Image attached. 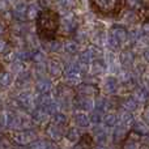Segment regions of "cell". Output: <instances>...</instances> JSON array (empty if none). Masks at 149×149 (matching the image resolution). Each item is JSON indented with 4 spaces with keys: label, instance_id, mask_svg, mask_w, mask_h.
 <instances>
[{
    "label": "cell",
    "instance_id": "ffe728a7",
    "mask_svg": "<svg viewBox=\"0 0 149 149\" xmlns=\"http://www.w3.org/2000/svg\"><path fill=\"white\" fill-rule=\"evenodd\" d=\"M102 123L105 127L109 128H114L118 124V114L114 111H107L102 115Z\"/></svg>",
    "mask_w": 149,
    "mask_h": 149
},
{
    "label": "cell",
    "instance_id": "d590c367",
    "mask_svg": "<svg viewBox=\"0 0 149 149\" xmlns=\"http://www.w3.org/2000/svg\"><path fill=\"white\" fill-rule=\"evenodd\" d=\"M102 115H103V114L101 113V111L93 110V111H90V115H88V116H89V122H90V123L98 126V124L102 122Z\"/></svg>",
    "mask_w": 149,
    "mask_h": 149
},
{
    "label": "cell",
    "instance_id": "44dd1931",
    "mask_svg": "<svg viewBox=\"0 0 149 149\" xmlns=\"http://www.w3.org/2000/svg\"><path fill=\"white\" fill-rule=\"evenodd\" d=\"M30 119L33 120V123H36V124H43V123H46V122H47L49 115H47V114L45 113L42 109L37 107V109H34V110L31 111Z\"/></svg>",
    "mask_w": 149,
    "mask_h": 149
},
{
    "label": "cell",
    "instance_id": "1f68e13d",
    "mask_svg": "<svg viewBox=\"0 0 149 149\" xmlns=\"http://www.w3.org/2000/svg\"><path fill=\"white\" fill-rule=\"evenodd\" d=\"M52 123L59 127H63L68 123V116L65 115L64 113H62V111H58L56 114L52 115Z\"/></svg>",
    "mask_w": 149,
    "mask_h": 149
},
{
    "label": "cell",
    "instance_id": "7a4b0ae2",
    "mask_svg": "<svg viewBox=\"0 0 149 149\" xmlns=\"http://www.w3.org/2000/svg\"><path fill=\"white\" fill-rule=\"evenodd\" d=\"M90 7L101 15L110 16L120 13L124 7V3L116 1V0H97V1L90 3Z\"/></svg>",
    "mask_w": 149,
    "mask_h": 149
},
{
    "label": "cell",
    "instance_id": "4316f807",
    "mask_svg": "<svg viewBox=\"0 0 149 149\" xmlns=\"http://www.w3.org/2000/svg\"><path fill=\"white\" fill-rule=\"evenodd\" d=\"M93 145H94V141H93L92 136L89 134H84L73 149H93Z\"/></svg>",
    "mask_w": 149,
    "mask_h": 149
},
{
    "label": "cell",
    "instance_id": "7c38bea8",
    "mask_svg": "<svg viewBox=\"0 0 149 149\" xmlns=\"http://www.w3.org/2000/svg\"><path fill=\"white\" fill-rule=\"evenodd\" d=\"M74 92L76 90L73 88L67 86L65 84H59L55 88V94L59 98V101H70L74 98Z\"/></svg>",
    "mask_w": 149,
    "mask_h": 149
},
{
    "label": "cell",
    "instance_id": "603a6c76",
    "mask_svg": "<svg viewBox=\"0 0 149 149\" xmlns=\"http://www.w3.org/2000/svg\"><path fill=\"white\" fill-rule=\"evenodd\" d=\"M63 50L67 52L68 55H74V54H79L80 52V45L77 43L74 39H65L63 42Z\"/></svg>",
    "mask_w": 149,
    "mask_h": 149
},
{
    "label": "cell",
    "instance_id": "d6a6232c",
    "mask_svg": "<svg viewBox=\"0 0 149 149\" xmlns=\"http://www.w3.org/2000/svg\"><path fill=\"white\" fill-rule=\"evenodd\" d=\"M13 84V76L10 72H3L0 73V86L1 88H9Z\"/></svg>",
    "mask_w": 149,
    "mask_h": 149
},
{
    "label": "cell",
    "instance_id": "7402d4cb",
    "mask_svg": "<svg viewBox=\"0 0 149 149\" xmlns=\"http://www.w3.org/2000/svg\"><path fill=\"white\" fill-rule=\"evenodd\" d=\"M73 122H74V124H76L77 128H86V127L90 126V122H89V116H88V114L81 113V111H79V113L74 114Z\"/></svg>",
    "mask_w": 149,
    "mask_h": 149
},
{
    "label": "cell",
    "instance_id": "8fae6325",
    "mask_svg": "<svg viewBox=\"0 0 149 149\" xmlns=\"http://www.w3.org/2000/svg\"><path fill=\"white\" fill-rule=\"evenodd\" d=\"M103 92L106 93V94H116V93L119 92V88H120V84H119L118 79H116L115 76H107L105 80H103Z\"/></svg>",
    "mask_w": 149,
    "mask_h": 149
},
{
    "label": "cell",
    "instance_id": "4dcf8cb0",
    "mask_svg": "<svg viewBox=\"0 0 149 149\" xmlns=\"http://www.w3.org/2000/svg\"><path fill=\"white\" fill-rule=\"evenodd\" d=\"M132 130H134L135 134L140 135V136H144V135L149 134V127L144 122H135L134 126H132Z\"/></svg>",
    "mask_w": 149,
    "mask_h": 149
},
{
    "label": "cell",
    "instance_id": "f1b7e54d",
    "mask_svg": "<svg viewBox=\"0 0 149 149\" xmlns=\"http://www.w3.org/2000/svg\"><path fill=\"white\" fill-rule=\"evenodd\" d=\"M89 37H90V34L86 29L79 28L76 30V33H74V41H76L79 45H81V43H85V42L89 41Z\"/></svg>",
    "mask_w": 149,
    "mask_h": 149
},
{
    "label": "cell",
    "instance_id": "f546056e",
    "mask_svg": "<svg viewBox=\"0 0 149 149\" xmlns=\"http://www.w3.org/2000/svg\"><path fill=\"white\" fill-rule=\"evenodd\" d=\"M141 37H143L141 30L137 28H134V29H131V30H127V41H130V43H132V45L137 43Z\"/></svg>",
    "mask_w": 149,
    "mask_h": 149
},
{
    "label": "cell",
    "instance_id": "b9f144b4",
    "mask_svg": "<svg viewBox=\"0 0 149 149\" xmlns=\"http://www.w3.org/2000/svg\"><path fill=\"white\" fill-rule=\"evenodd\" d=\"M139 149H149V145H144V144H141L139 147Z\"/></svg>",
    "mask_w": 149,
    "mask_h": 149
},
{
    "label": "cell",
    "instance_id": "ee69618b",
    "mask_svg": "<svg viewBox=\"0 0 149 149\" xmlns=\"http://www.w3.org/2000/svg\"><path fill=\"white\" fill-rule=\"evenodd\" d=\"M1 70H3V65H1V62H0V72H1Z\"/></svg>",
    "mask_w": 149,
    "mask_h": 149
},
{
    "label": "cell",
    "instance_id": "836d02e7",
    "mask_svg": "<svg viewBox=\"0 0 149 149\" xmlns=\"http://www.w3.org/2000/svg\"><path fill=\"white\" fill-rule=\"evenodd\" d=\"M46 42H49L47 43V51L56 54L60 50H63V43L60 41H58V39H50V41H46Z\"/></svg>",
    "mask_w": 149,
    "mask_h": 149
},
{
    "label": "cell",
    "instance_id": "4fadbf2b",
    "mask_svg": "<svg viewBox=\"0 0 149 149\" xmlns=\"http://www.w3.org/2000/svg\"><path fill=\"white\" fill-rule=\"evenodd\" d=\"M109 36H110L111 38H114L122 46L123 43L127 42V29L122 25H114L113 28L110 29Z\"/></svg>",
    "mask_w": 149,
    "mask_h": 149
},
{
    "label": "cell",
    "instance_id": "8d00e7d4",
    "mask_svg": "<svg viewBox=\"0 0 149 149\" xmlns=\"http://www.w3.org/2000/svg\"><path fill=\"white\" fill-rule=\"evenodd\" d=\"M0 149H15V144L9 137L3 136L0 139Z\"/></svg>",
    "mask_w": 149,
    "mask_h": 149
},
{
    "label": "cell",
    "instance_id": "83f0119b",
    "mask_svg": "<svg viewBox=\"0 0 149 149\" xmlns=\"http://www.w3.org/2000/svg\"><path fill=\"white\" fill-rule=\"evenodd\" d=\"M139 17L140 16L137 15L136 12H134V10H131V9H127V8L124 9V12L122 13V20L126 24H131V25L136 22V21L139 20Z\"/></svg>",
    "mask_w": 149,
    "mask_h": 149
},
{
    "label": "cell",
    "instance_id": "e0dca14e",
    "mask_svg": "<svg viewBox=\"0 0 149 149\" xmlns=\"http://www.w3.org/2000/svg\"><path fill=\"white\" fill-rule=\"evenodd\" d=\"M90 136H92L93 141L98 143V144H105L106 140H107V132H106V130L102 126H95L93 127V131Z\"/></svg>",
    "mask_w": 149,
    "mask_h": 149
},
{
    "label": "cell",
    "instance_id": "52a82bcc",
    "mask_svg": "<svg viewBox=\"0 0 149 149\" xmlns=\"http://www.w3.org/2000/svg\"><path fill=\"white\" fill-rule=\"evenodd\" d=\"M26 10H28V4L26 3H16L13 5L12 10H10L12 18H15L17 22H24V21H26Z\"/></svg>",
    "mask_w": 149,
    "mask_h": 149
},
{
    "label": "cell",
    "instance_id": "e575fe53",
    "mask_svg": "<svg viewBox=\"0 0 149 149\" xmlns=\"http://www.w3.org/2000/svg\"><path fill=\"white\" fill-rule=\"evenodd\" d=\"M10 52V45L8 39H5L3 36H0V55H7Z\"/></svg>",
    "mask_w": 149,
    "mask_h": 149
},
{
    "label": "cell",
    "instance_id": "3957f363",
    "mask_svg": "<svg viewBox=\"0 0 149 149\" xmlns=\"http://www.w3.org/2000/svg\"><path fill=\"white\" fill-rule=\"evenodd\" d=\"M80 26V21L73 13H65V16L60 20L59 22V29L60 33L63 36H70V34H74L76 30Z\"/></svg>",
    "mask_w": 149,
    "mask_h": 149
},
{
    "label": "cell",
    "instance_id": "ab89813d",
    "mask_svg": "<svg viewBox=\"0 0 149 149\" xmlns=\"http://www.w3.org/2000/svg\"><path fill=\"white\" fill-rule=\"evenodd\" d=\"M143 58L147 63H149V47H145L144 51H143Z\"/></svg>",
    "mask_w": 149,
    "mask_h": 149
},
{
    "label": "cell",
    "instance_id": "9a60e30c",
    "mask_svg": "<svg viewBox=\"0 0 149 149\" xmlns=\"http://www.w3.org/2000/svg\"><path fill=\"white\" fill-rule=\"evenodd\" d=\"M128 134H130V128L122 126V124H116V126L114 127V132H113V136L111 137H113V141L115 143V144H120V143H123L124 140H126Z\"/></svg>",
    "mask_w": 149,
    "mask_h": 149
},
{
    "label": "cell",
    "instance_id": "277c9868",
    "mask_svg": "<svg viewBox=\"0 0 149 149\" xmlns=\"http://www.w3.org/2000/svg\"><path fill=\"white\" fill-rule=\"evenodd\" d=\"M10 140L13 144H17L20 147H28L31 143L37 140V132L34 130H24V131H16L12 135Z\"/></svg>",
    "mask_w": 149,
    "mask_h": 149
},
{
    "label": "cell",
    "instance_id": "ba28073f",
    "mask_svg": "<svg viewBox=\"0 0 149 149\" xmlns=\"http://www.w3.org/2000/svg\"><path fill=\"white\" fill-rule=\"evenodd\" d=\"M45 132H46V136L49 137L51 143L59 141V140L62 139L63 136H64V131H63V127H59V126H56V124H54V123L47 124V127H46V130H45Z\"/></svg>",
    "mask_w": 149,
    "mask_h": 149
},
{
    "label": "cell",
    "instance_id": "5b68a950",
    "mask_svg": "<svg viewBox=\"0 0 149 149\" xmlns=\"http://www.w3.org/2000/svg\"><path fill=\"white\" fill-rule=\"evenodd\" d=\"M46 70H47V72H49L50 76H51V79H59V77L63 76L64 65H63V63L60 59L52 56V58H49V59H47Z\"/></svg>",
    "mask_w": 149,
    "mask_h": 149
},
{
    "label": "cell",
    "instance_id": "484cf974",
    "mask_svg": "<svg viewBox=\"0 0 149 149\" xmlns=\"http://www.w3.org/2000/svg\"><path fill=\"white\" fill-rule=\"evenodd\" d=\"M64 136L68 141L79 143L80 139H81V136H82V134H81V131H80V128H77V127H70V128L64 132Z\"/></svg>",
    "mask_w": 149,
    "mask_h": 149
},
{
    "label": "cell",
    "instance_id": "f6af8a7d",
    "mask_svg": "<svg viewBox=\"0 0 149 149\" xmlns=\"http://www.w3.org/2000/svg\"><path fill=\"white\" fill-rule=\"evenodd\" d=\"M72 149H73V148H72Z\"/></svg>",
    "mask_w": 149,
    "mask_h": 149
},
{
    "label": "cell",
    "instance_id": "d6986e66",
    "mask_svg": "<svg viewBox=\"0 0 149 149\" xmlns=\"http://www.w3.org/2000/svg\"><path fill=\"white\" fill-rule=\"evenodd\" d=\"M106 71V63L101 59H97L89 65V72L92 76H101Z\"/></svg>",
    "mask_w": 149,
    "mask_h": 149
},
{
    "label": "cell",
    "instance_id": "ac0fdd59",
    "mask_svg": "<svg viewBox=\"0 0 149 149\" xmlns=\"http://www.w3.org/2000/svg\"><path fill=\"white\" fill-rule=\"evenodd\" d=\"M135 123V116L132 113H128V111H120L118 116V124H122V126L127 127V128H132Z\"/></svg>",
    "mask_w": 149,
    "mask_h": 149
},
{
    "label": "cell",
    "instance_id": "60d3db41",
    "mask_svg": "<svg viewBox=\"0 0 149 149\" xmlns=\"http://www.w3.org/2000/svg\"><path fill=\"white\" fill-rule=\"evenodd\" d=\"M5 29H7V24H4L1 20H0V36H3V34H4Z\"/></svg>",
    "mask_w": 149,
    "mask_h": 149
},
{
    "label": "cell",
    "instance_id": "8992f818",
    "mask_svg": "<svg viewBox=\"0 0 149 149\" xmlns=\"http://www.w3.org/2000/svg\"><path fill=\"white\" fill-rule=\"evenodd\" d=\"M73 107L77 109V110H81V113H84V111H93L94 110V101L92 98L82 97V95H74Z\"/></svg>",
    "mask_w": 149,
    "mask_h": 149
},
{
    "label": "cell",
    "instance_id": "d4e9b609",
    "mask_svg": "<svg viewBox=\"0 0 149 149\" xmlns=\"http://www.w3.org/2000/svg\"><path fill=\"white\" fill-rule=\"evenodd\" d=\"M42 12V8L38 3H31L28 4V10H26V20H37L39 13Z\"/></svg>",
    "mask_w": 149,
    "mask_h": 149
},
{
    "label": "cell",
    "instance_id": "7bdbcfd3",
    "mask_svg": "<svg viewBox=\"0 0 149 149\" xmlns=\"http://www.w3.org/2000/svg\"><path fill=\"white\" fill-rule=\"evenodd\" d=\"M93 149H106L105 147H97V148H93Z\"/></svg>",
    "mask_w": 149,
    "mask_h": 149
},
{
    "label": "cell",
    "instance_id": "74e56055",
    "mask_svg": "<svg viewBox=\"0 0 149 149\" xmlns=\"http://www.w3.org/2000/svg\"><path fill=\"white\" fill-rule=\"evenodd\" d=\"M141 118L144 120V123L149 126V105H145L144 109H143V113H141Z\"/></svg>",
    "mask_w": 149,
    "mask_h": 149
},
{
    "label": "cell",
    "instance_id": "cb8c5ba5",
    "mask_svg": "<svg viewBox=\"0 0 149 149\" xmlns=\"http://www.w3.org/2000/svg\"><path fill=\"white\" fill-rule=\"evenodd\" d=\"M120 105H122V107H123L124 111H128V113H132V114L139 109V103H137L131 95L123 98V100L120 101Z\"/></svg>",
    "mask_w": 149,
    "mask_h": 149
},
{
    "label": "cell",
    "instance_id": "9c48e42d",
    "mask_svg": "<svg viewBox=\"0 0 149 149\" xmlns=\"http://www.w3.org/2000/svg\"><path fill=\"white\" fill-rule=\"evenodd\" d=\"M79 95H82V97H88L92 98L93 95L100 94V89L95 84H89V82H81L79 86L76 88Z\"/></svg>",
    "mask_w": 149,
    "mask_h": 149
},
{
    "label": "cell",
    "instance_id": "5bb4252c",
    "mask_svg": "<svg viewBox=\"0 0 149 149\" xmlns=\"http://www.w3.org/2000/svg\"><path fill=\"white\" fill-rule=\"evenodd\" d=\"M36 89L38 92V95H45L49 94L50 92L52 90V82L49 77L41 76L36 82Z\"/></svg>",
    "mask_w": 149,
    "mask_h": 149
},
{
    "label": "cell",
    "instance_id": "6da1fadb",
    "mask_svg": "<svg viewBox=\"0 0 149 149\" xmlns=\"http://www.w3.org/2000/svg\"><path fill=\"white\" fill-rule=\"evenodd\" d=\"M60 16L59 12L51 8H45L37 18V31L39 37L45 41L54 39L58 29H59Z\"/></svg>",
    "mask_w": 149,
    "mask_h": 149
},
{
    "label": "cell",
    "instance_id": "30bf717a",
    "mask_svg": "<svg viewBox=\"0 0 149 149\" xmlns=\"http://www.w3.org/2000/svg\"><path fill=\"white\" fill-rule=\"evenodd\" d=\"M119 65L126 70H131L135 65V54L132 50H123L119 54Z\"/></svg>",
    "mask_w": 149,
    "mask_h": 149
},
{
    "label": "cell",
    "instance_id": "f35d334b",
    "mask_svg": "<svg viewBox=\"0 0 149 149\" xmlns=\"http://www.w3.org/2000/svg\"><path fill=\"white\" fill-rule=\"evenodd\" d=\"M140 30H141V34H144V36L149 37V18L144 20V22L141 24V28H140Z\"/></svg>",
    "mask_w": 149,
    "mask_h": 149
},
{
    "label": "cell",
    "instance_id": "2e32d148",
    "mask_svg": "<svg viewBox=\"0 0 149 149\" xmlns=\"http://www.w3.org/2000/svg\"><path fill=\"white\" fill-rule=\"evenodd\" d=\"M132 98L136 101L137 103H147L149 101V92L145 89L143 85H137L134 90H132Z\"/></svg>",
    "mask_w": 149,
    "mask_h": 149
}]
</instances>
